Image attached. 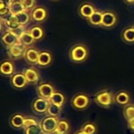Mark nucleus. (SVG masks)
<instances>
[{
	"instance_id": "1",
	"label": "nucleus",
	"mask_w": 134,
	"mask_h": 134,
	"mask_svg": "<svg viewBox=\"0 0 134 134\" xmlns=\"http://www.w3.org/2000/svg\"><path fill=\"white\" fill-rule=\"evenodd\" d=\"M89 49L82 43H77L73 46L69 51L70 60L76 64L85 62L89 57Z\"/></svg>"
},
{
	"instance_id": "2",
	"label": "nucleus",
	"mask_w": 134,
	"mask_h": 134,
	"mask_svg": "<svg viewBox=\"0 0 134 134\" xmlns=\"http://www.w3.org/2000/svg\"><path fill=\"white\" fill-rule=\"evenodd\" d=\"M114 97L115 95L110 90L104 89L97 92L94 95L93 99L97 105L103 108L108 109L115 104Z\"/></svg>"
},
{
	"instance_id": "3",
	"label": "nucleus",
	"mask_w": 134,
	"mask_h": 134,
	"mask_svg": "<svg viewBox=\"0 0 134 134\" xmlns=\"http://www.w3.org/2000/svg\"><path fill=\"white\" fill-rule=\"evenodd\" d=\"M90 104V99L86 93H79L72 97L71 104L72 108L77 111L86 110Z\"/></svg>"
},
{
	"instance_id": "4",
	"label": "nucleus",
	"mask_w": 134,
	"mask_h": 134,
	"mask_svg": "<svg viewBox=\"0 0 134 134\" xmlns=\"http://www.w3.org/2000/svg\"><path fill=\"white\" fill-rule=\"evenodd\" d=\"M58 122H59L58 118L48 115L42 120L40 126L44 133L49 134L57 130Z\"/></svg>"
},
{
	"instance_id": "5",
	"label": "nucleus",
	"mask_w": 134,
	"mask_h": 134,
	"mask_svg": "<svg viewBox=\"0 0 134 134\" xmlns=\"http://www.w3.org/2000/svg\"><path fill=\"white\" fill-rule=\"evenodd\" d=\"M118 22V16L115 12L112 10L102 11L101 26L105 28H111L116 25Z\"/></svg>"
},
{
	"instance_id": "6",
	"label": "nucleus",
	"mask_w": 134,
	"mask_h": 134,
	"mask_svg": "<svg viewBox=\"0 0 134 134\" xmlns=\"http://www.w3.org/2000/svg\"><path fill=\"white\" fill-rule=\"evenodd\" d=\"M55 91L53 86L49 82H42L37 86V93L38 97L46 100H49Z\"/></svg>"
},
{
	"instance_id": "7",
	"label": "nucleus",
	"mask_w": 134,
	"mask_h": 134,
	"mask_svg": "<svg viewBox=\"0 0 134 134\" xmlns=\"http://www.w3.org/2000/svg\"><path fill=\"white\" fill-rule=\"evenodd\" d=\"M49 104L50 102L49 100H46L38 97L32 102L31 108L33 111L36 114H46Z\"/></svg>"
},
{
	"instance_id": "8",
	"label": "nucleus",
	"mask_w": 134,
	"mask_h": 134,
	"mask_svg": "<svg viewBox=\"0 0 134 134\" xmlns=\"http://www.w3.org/2000/svg\"><path fill=\"white\" fill-rule=\"evenodd\" d=\"M48 16L47 9L42 5L35 6L31 11V19L37 23H42L46 20Z\"/></svg>"
},
{
	"instance_id": "9",
	"label": "nucleus",
	"mask_w": 134,
	"mask_h": 134,
	"mask_svg": "<svg viewBox=\"0 0 134 134\" xmlns=\"http://www.w3.org/2000/svg\"><path fill=\"white\" fill-rule=\"evenodd\" d=\"M27 47L22 46L21 44H16L7 48V52L9 57L13 60H17L24 57V53Z\"/></svg>"
},
{
	"instance_id": "10",
	"label": "nucleus",
	"mask_w": 134,
	"mask_h": 134,
	"mask_svg": "<svg viewBox=\"0 0 134 134\" xmlns=\"http://www.w3.org/2000/svg\"><path fill=\"white\" fill-rule=\"evenodd\" d=\"M115 104L119 106H126L130 104L131 101V95L126 90H120L116 94H115Z\"/></svg>"
},
{
	"instance_id": "11",
	"label": "nucleus",
	"mask_w": 134,
	"mask_h": 134,
	"mask_svg": "<svg viewBox=\"0 0 134 134\" xmlns=\"http://www.w3.org/2000/svg\"><path fill=\"white\" fill-rule=\"evenodd\" d=\"M23 73H24L28 84L35 85L38 82L40 75H39V73L37 69H35L34 68H26Z\"/></svg>"
},
{
	"instance_id": "12",
	"label": "nucleus",
	"mask_w": 134,
	"mask_h": 134,
	"mask_svg": "<svg viewBox=\"0 0 134 134\" xmlns=\"http://www.w3.org/2000/svg\"><path fill=\"white\" fill-rule=\"evenodd\" d=\"M39 51L33 47H27L25 53H24V58L25 59V60L32 65L37 64L38 62V56H39Z\"/></svg>"
},
{
	"instance_id": "13",
	"label": "nucleus",
	"mask_w": 134,
	"mask_h": 134,
	"mask_svg": "<svg viewBox=\"0 0 134 134\" xmlns=\"http://www.w3.org/2000/svg\"><path fill=\"white\" fill-rule=\"evenodd\" d=\"M11 84L17 90L24 89L28 83L24 73H16L11 77Z\"/></svg>"
},
{
	"instance_id": "14",
	"label": "nucleus",
	"mask_w": 134,
	"mask_h": 134,
	"mask_svg": "<svg viewBox=\"0 0 134 134\" xmlns=\"http://www.w3.org/2000/svg\"><path fill=\"white\" fill-rule=\"evenodd\" d=\"M15 71L14 64L10 60H5L0 63V74L3 76L10 77L13 75Z\"/></svg>"
},
{
	"instance_id": "15",
	"label": "nucleus",
	"mask_w": 134,
	"mask_h": 134,
	"mask_svg": "<svg viewBox=\"0 0 134 134\" xmlns=\"http://www.w3.org/2000/svg\"><path fill=\"white\" fill-rule=\"evenodd\" d=\"M96 9L90 2H83L79 7V14L83 18L88 19L94 12Z\"/></svg>"
},
{
	"instance_id": "16",
	"label": "nucleus",
	"mask_w": 134,
	"mask_h": 134,
	"mask_svg": "<svg viewBox=\"0 0 134 134\" xmlns=\"http://www.w3.org/2000/svg\"><path fill=\"white\" fill-rule=\"evenodd\" d=\"M2 42L7 47L12 46L16 45V44H20V42H19V37L16 36L10 30L6 31V32H5L2 35Z\"/></svg>"
},
{
	"instance_id": "17",
	"label": "nucleus",
	"mask_w": 134,
	"mask_h": 134,
	"mask_svg": "<svg viewBox=\"0 0 134 134\" xmlns=\"http://www.w3.org/2000/svg\"><path fill=\"white\" fill-rule=\"evenodd\" d=\"M52 61H53V56L50 52L46 51V50L40 51L37 65L42 68H46V67L49 66Z\"/></svg>"
},
{
	"instance_id": "18",
	"label": "nucleus",
	"mask_w": 134,
	"mask_h": 134,
	"mask_svg": "<svg viewBox=\"0 0 134 134\" xmlns=\"http://www.w3.org/2000/svg\"><path fill=\"white\" fill-rule=\"evenodd\" d=\"M49 100L50 103H52L53 104H56L59 107H63V105L64 104V103L66 101V97L61 92L55 91Z\"/></svg>"
},
{
	"instance_id": "19",
	"label": "nucleus",
	"mask_w": 134,
	"mask_h": 134,
	"mask_svg": "<svg viewBox=\"0 0 134 134\" xmlns=\"http://www.w3.org/2000/svg\"><path fill=\"white\" fill-rule=\"evenodd\" d=\"M89 24L94 27H99L101 26V21H102V11L96 9L95 12L87 19Z\"/></svg>"
},
{
	"instance_id": "20",
	"label": "nucleus",
	"mask_w": 134,
	"mask_h": 134,
	"mask_svg": "<svg viewBox=\"0 0 134 134\" xmlns=\"http://www.w3.org/2000/svg\"><path fill=\"white\" fill-rule=\"evenodd\" d=\"M35 40L33 38V37L31 35V34L29 33V31H25L23 34H21L19 36V42L20 44H21L24 46L28 47L30 46H31L33 43H35Z\"/></svg>"
},
{
	"instance_id": "21",
	"label": "nucleus",
	"mask_w": 134,
	"mask_h": 134,
	"mask_svg": "<svg viewBox=\"0 0 134 134\" xmlns=\"http://www.w3.org/2000/svg\"><path fill=\"white\" fill-rule=\"evenodd\" d=\"M9 13L13 15L18 14L26 10L20 0H13L10 4V5L9 6Z\"/></svg>"
},
{
	"instance_id": "22",
	"label": "nucleus",
	"mask_w": 134,
	"mask_h": 134,
	"mask_svg": "<svg viewBox=\"0 0 134 134\" xmlns=\"http://www.w3.org/2000/svg\"><path fill=\"white\" fill-rule=\"evenodd\" d=\"M24 117L21 114H15L10 118V125L16 129H21L24 126Z\"/></svg>"
},
{
	"instance_id": "23",
	"label": "nucleus",
	"mask_w": 134,
	"mask_h": 134,
	"mask_svg": "<svg viewBox=\"0 0 134 134\" xmlns=\"http://www.w3.org/2000/svg\"><path fill=\"white\" fill-rule=\"evenodd\" d=\"M122 38L126 43H134V26L128 27L123 30Z\"/></svg>"
},
{
	"instance_id": "24",
	"label": "nucleus",
	"mask_w": 134,
	"mask_h": 134,
	"mask_svg": "<svg viewBox=\"0 0 134 134\" xmlns=\"http://www.w3.org/2000/svg\"><path fill=\"white\" fill-rule=\"evenodd\" d=\"M28 31L35 41L40 40L44 37V31L40 25H34L29 29Z\"/></svg>"
},
{
	"instance_id": "25",
	"label": "nucleus",
	"mask_w": 134,
	"mask_h": 134,
	"mask_svg": "<svg viewBox=\"0 0 134 134\" xmlns=\"http://www.w3.org/2000/svg\"><path fill=\"white\" fill-rule=\"evenodd\" d=\"M71 130V126L67 119H59L57 132L59 134H68Z\"/></svg>"
},
{
	"instance_id": "26",
	"label": "nucleus",
	"mask_w": 134,
	"mask_h": 134,
	"mask_svg": "<svg viewBox=\"0 0 134 134\" xmlns=\"http://www.w3.org/2000/svg\"><path fill=\"white\" fill-rule=\"evenodd\" d=\"M4 24L10 31L14 30L20 26L16 18V16L13 14H9V16H7L4 20Z\"/></svg>"
},
{
	"instance_id": "27",
	"label": "nucleus",
	"mask_w": 134,
	"mask_h": 134,
	"mask_svg": "<svg viewBox=\"0 0 134 134\" xmlns=\"http://www.w3.org/2000/svg\"><path fill=\"white\" fill-rule=\"evenodd\" d=\"M15 16L17 20V22L20 25L24 26L31 20V13H29L28 10H24L18 14H16Z\"/></svg>"
},
{
	"instance_id": "28",
	"label": "nucleus",
	"mask_w": 134,
	"mask_h": 134,
	"mask_svg": "<svg viewBox=\"0 0 134 134\" xmlns=\"http://www.w3.org/2000/svg\"><path fill=\"white\" fill-rule=\"evenodd\" d=\"M62 107H59L56 104H53L52 103L49 104L47 111H46V115H48L49 116H53V117H57L58 118L61 112H62Z\"/></svg>"
},
{
	"instance_id": "29",
	"label": "nucleus",
	"mask_w": 134,
	"mask_h": 134,
	"mask_svg": "<svg viewBox=\"0 0 134 134\" xmlns=\"http://www.w3.org/2000/svg\"><path fill=\"white\" fill-rule=\"evenodd\" d=\"M81 130H82L86 134H96L97 131V128L93 122H86L82 126Z\"/></svg>"
},
{
	"instance_id": "30",
	"label": "nucleus",
	"mask_w": 134,
	"mask_h": 134,
	"mask_svg": "<svg viewBox=\"0 0 134 134\" xmlns=\"http://www.w3.org/2000/svg\"><path fill=\"white\" fill-rule=\"evenodd\" d=\"M123 115L126 121L134 119V104H130L123 108Z\"/></svg>"
},
{
	"instance_id": "31",
	"label": "nucleus",
	"mask_w": 134,
	"mask_h": 134,
	"mask_svg": "<svg viewBox=\"0 0 134 134\" xmlns=\"http://www.w3.org/2000/svg\"><path fill=\"white\" fill-rule=\"evenodd\" d=\"M24 134H45L42 131L40 124L29 126L24 130Z\"/></svg>"
},
{
	"instance_id": "32",
	"label": "nucleus",
	"mask_w": 134,
	"mask_h": 134,
	"mask_svg": "<svg viewBox=\"0 0 134 134\" xmlns=\"http://www.w3.org/2000/svg\"><path fill=\"white\" fill-rule=\"evenodd\" d=\"M38 122L34 118H25L24 119V126L23 128L25 130L26 128L29 127V126H34V125H38Z\"/></svg>"
},
{
	"instance_id": "33",
	"label": "nucleus",
	"mask_w": 134,
	"mask_h": 134,
	"mask_svg": "<svg viewBox=\"0 0 134 134\" xmlns=\"http://www.w3.org/2000/svg\"><path fill=\"white\" fill-rule=\"evenodd\" d=\"M26 10L33 9L35 7V0H20Z\"/></svg>"
},
{
	"instance_id": "34",
	"label": "nucleus",
	"mask_w": 134,
	"mask_h": 134,
	"mask_svg": "<svg viewBox=\"0 0 134 134\" xmlns=\"http://www.w3.org/2000/svg\"><path fill=\"white\" fill-rule=\"evenodd\" d=\"M11 31H13L16 36H20L21 34H23L24 31H25V30H24V27L23 26V25H20L18 27H16V29H14V30H12Z\"/></svg>"
},
{
	"instance_id": "35",
	"label": "nucleus",
	"mask_w": 134,
	"mask_h": 134,
	"mask_svg": "<svg viewBox=\"0 0 134 134\" xmlns=\"http://www.w3.org/2000/svg\"><path fill=\"white\" fill-rule=\"evenodd\" d=\"M127 124H128V127H129L130 130L134 133V119L130 120V121H127Z\"/></svg>"
},
{
	"instance_id": "36",
	"label": "nucleus",
	"mask_w": 134,
	"mask_h": 134,
	"mask_svg": "<svg viewBox=\"0 0 134 134\" xmlns=\"http://www.w3.org/2000/svg\"><path fill=\"white\" fill-rule=\"evenodd\" d=\"M1 1H2V2L5 5H6V6H8V7H9L13 0H1Z\"/></svg>"
},
{
	"instance_id": "37",
	"label": "nucleus",
	"mask_w": 134,
	"mask_h": 134,
	"mask_svg": "<svg viewBox=\"0 0 134 134\" xmlns=\"http://www.w3.org/2000/svg\"><path fill=\"white\" fill-rule=\"evenodd\" d=\"M5 7H8V6H6V5L0 0V10L2 9H4V8H5Z\"/></svg>"
},
{
	"instance_id": "38",
	"label": "nucleus",
	"mask_w": 134,
	"mask_h": 134,
	"mask_svg": "<svg viewBox=\"0 0 134 134\" xmlns=\"http://www.w3.org/2000/svg\"><path fill=\"white\" fill-rule=\"evenodd\" d=\"M126 2L129 3V4H131V3H134V0H125Z\"/></svg>"
},
{
	"instance_id": "39",
	"label": "nucleus",
	"mask_w": 134,
	"mask_h": 134,
	"mask_svg": "<svg viewBox=\"0 0 134 134\" xmlns=\"http://www.w3.org/2000/svg\"><path fill=\"white\" fill-rule=\"evenodd\" d=\"M75 134H86V133H85L82 130H80L77 131V132H76Z\"/></svg>"
},
{
	"instance_id": "40",
	"label": "nucleus",
	"mask_w": 134,
	"mask_h": 134,
	"mask_svg": "<svg viewBox=\"0 0 134 134\" xmlns=\"http://www.w3.org/2000/svg\"><path fill=\"white\" fill-rule=\"evenodd\" d=\"M2 22L0 20V31H2Z\"/></svg>"
},
{
	"instance_id": "41",
	"label": "nucleus",
	"mask_w": 134,
	"mask_h": 134,
	"mask_svg": "<svg viewBox=\"0 0 134 134\" xmlns=\"http://www.w3.org/2000/svg\"><path fill=\"white\" fill-rule=\"evenodd\" d=\"M53 1H58V0H53Z\"/></svg>"
}]
</instances>
